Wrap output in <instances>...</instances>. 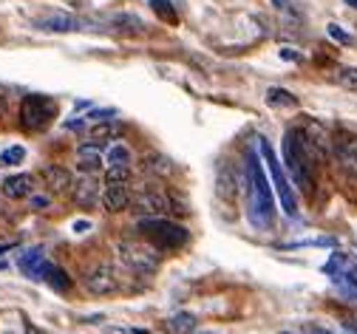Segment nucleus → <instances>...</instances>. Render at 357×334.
<instances>
[{
  "mask_svg": "<svg viewBox=\"0 0 357 334\" xmlns=\"http://www.w3.org/2000/svg\"><path fill=\"white\" fill-rule=\"evenodd\" d=\"M346 334H357V328H354V326H349V323H346Z\"/></svg>",
  "mask_w": 357,
  "mask_h": 334,
  "instance_id": "nucleus-38",
  "label": "nucleus"
},
{
  "mask_svg": "<svg viewBox=\"0 0 357 334\" xmlns=\"http://www.w3.org/2000/svg\"><path fill=\"white\" fill-rule=\"evenodd\" d=\"M108 23H111V26H119V29H125V31H142V29H145V23H142L137 15H111Z\"/></svg>",
  "mask_w": 357,
  "mask_h": 334,
  "instance_id": "nucleus-23",
  "label": "nucleus"
},
{
  "mask_svg": "<svg viewBox=\"0 0 357 334\" xmlns=\"http://www.w3.org/2000/svg\"><path fill=\"white\" fill-rule=\"evenodd\" d=\"M258 153H261V162L266 165V170H270V179H273V187H275V193H278V199H281L284 213L295 218V215H298V202H295V193H292V184H289L287 173L281 170V165H278L273 148L266 145L264 139H258Z\"/></svg>",
  "mask_w": 357,
  "mask_h": 334,
  "instance_id": "nucleus-5",
  "label": "nucleus"
},
{
  "mask_svg": "<svg viewBox=\"0 0 357 334\" xmlns=\"http://www.w3.org/2000/svg\"><path fill=\"white\" fill-rule=\"evenodd\" d=\"M196 326H199V317H196L193 312H178V314H173V317L165 323V331H167V334H193Z\"/></svg>",
  "mask_w": 357,
  "mask_h": 334,
  "instance_id": "nucleus-18",
  "label": "nucleus"
},
{
  "mask_svg": "<svg viewBox=\"0 0 357 334\" xmlns=\"http://www.w3.org/2000/svg\"><path fill=\"white\" fill-rule=\"evenodd\" d=\"M43 181H46L54 193H71V187H74L71 170H66L63 165H46L43 167Z\"/></svg>",
  "mask_w": 357,
  "mask_h": 334,
  "instance_id": "nucleus-14",
  "label": "nucleus"
},
{
  "mask_svg": "<svg viewBox=\"0 0 357 334\" xmlns=\"http://www.w3.org/2000/svg\"><path fill=\"white\" fill-rule=\"evenodd\" d=\"M128 184L130 181V167H108V176H105V184Z\"/></svg>",
  "mask_w": 357,
  "mask_h": 334,
  "instance_id": "nucleus-28",
  "label": "nucleus"
},
{
  "mask_svg": "<svg viewBox=\"0 0 357 334\" xmlns=\"http://www.w3.org/2000/svg\"><path fill=\"white\" fill-rule=\"evenodd\" d=\"M122 133V125L116 119H100V125H94L91 130H88V136H91L94 142H102V139H114Z\"/></svg>",
  "mask_w": 357,
  "mask_h": 334,
  "instance_id": "nucleus-19",
  "label": "nucleus"
},
{
  "mask_svg": "<svg viewBox=\"0 0 357 334\" xmlns=\"http://www.w3.org/2000/svg\"><path fill=\"white\" fill-rule=\"evenodd\" d=\"M100 202H102V207H105L108 213H122V210L130 204V190H128V184L111 181V184H105Z\"/></svg>",
  "mask_w": 357,
  "mask_h": 334,
  "instance_id": "nucleus-12",
  "label": "nucleus"
},
{
  "mask_svg": "<svg viewBox=\"0 0 357 334\" xmlns=\"http://www.w3.org/2000/svg\"><path fill=\"white\" fill-rule=\"evenodd\" d=\"M17 244H0V255H3V252H9V250H15Z\"/></svg>",
  "mask_w": 357,
  "mask_h": 334,
  "instance_id": "nucleus-35",
  "label": "nucleus"
},
{
  "mask_svg": "<svg viewBox=\"0 0 357 334\" xmlns=\"http://www.w3.org/2000/svg\"><path fill=\"white\" fill-rule=\"evenodd\" d=\"M244 187H247V207H250V221L261 229L273 227L275 221V199L270 179L264 173V165L258 159V151L247 153V167H244Z\"/></svg>",
  "mask_w": 357,
  "mask_h": 334,
  "instance_id": "nucleus-1",
  "label": "nucleus"
},
{
  "mask_svg": "<svg viewBox=\"0 0 357 334\" xmlns=\"http://www.w3.org/2000/svg\"><path fill=\"white\" fill-rule=\"evenodd\" d=\"M266 103H270L273 108H292L295 97L289 91H284V88H270V91H266Z\"/></svg>",
  "mask_w": 357,
  "mask_h": 334,
  "instance_id": "nucleus-22",
  "label": "nucleus"
},
{
  "mask_svg": "<svg viewBox=\"0 0 357 334\" xmlns=\"http://www.w3.org/2000/svg\"><path fill=\"white\" fill-rule=\"evenodd\" d=\"M105 162H108V167H130L133 156L125 145H111L108 153H105Z\"/></svg>",
  "mask_w": 357,
  "mask_h": 334,
  "instance_id": "nucleus-20",
  "label": "nucleus"
},
{
  "mask_svg": "<svg viewBox=\"0 0 357 334\" xmlns=\"http://www.w3.org/2000/svg\"><path fill=\"white\" fill-rule=\"evenodd\" d=\"M31 204H34L37 210H40V207H49V196H34V199H31Z\"/></svg>",
  "mask_w": 357,
  "mask_h": 334,
  "instance_id": "nucleus-31",
  "label": "nucleus"
},
{
  "mask_svg": "<svg viewBox=\"0 0 357 334\" xmlns=\"http://www.w3.org/2000/svg\"><path fill=\"white\" fill-rule=\"evenodd\" d=\"M26 159V151L20 148V145H12V148H6L3 153H0V165L3 167H15V165H20Z\"/></svg>",
  "mask_w": 357,
  "mask_h": 334,
  "instance_id": "nucleus-25",
  "label": "nucleus"
},
{
  "mask_svg": "<svg viewBox=\"0 0 357 334\" xmlns=\"http://www.w3.org/2000/svg\"><path fill=\"white\" fill-rule=\"evenodd\" d=\"M281 334H289V331H281Z\"/></svg>",
  "mask_w": 357,
  "mask_h": 334,
  "instance_id": "nucleus-40",
  "label": "nucleus"
},
{
  "mask_svg": "<svg viewBox=\"0 0 357 334\" xmlns=\"http://www.w3.org/2000/svg\"><path fill=\"white\" fill-rule=\"evenodd\" d=\"M71 199H74L77 207L91 210V207L102 199V193H100V181H97L94 176H82V179L74 181V187H71Z\"/></svg>",
  "mask_w": 357,
  "mask_h": 334,
  "instance_id": "nucleus-11",
  "label": "nucleus"
},
{
  "mask_svg": "<svg viewBox=\"0 0 357 334\" xmlns=\"http://www.w3.org/2000/svg\"><path fill=\"white\" fill-rule=\"evenodd\" d=\"M281 57H284V60H301V54L292 52V49H281Z\"/></svg>",
  "mask_w": 357,
  "mask_h": 334,
  "instance_id": "nucleus-32",
  "label": "nucleus"
},
{
  "mask_svg": "<svg viewBox=\"0 0 357 334\" xmlns=\"http://www.w3.org/2000/svg\"><path fill=\"white\" fill-rule=\"evenodd\" d=\"M151 6H153V12H156L162 20H167V23H176V20H178V15L173 12L170 0H151Z\"/></svg>",
  "mask_w": 357,
  "mask_h": 334,
  "instance_id": "nucleus-27",
  "label": "nucleus"
},
{
  "mask_svg": "<svg viewBox=\"0 0 357 334\" xmlns=\"http://www.w3.org/2000/svg\"><path fill=\"white\" fill-rule=\"evenodd\" d=\"M6 114V93H0V116Z\"/></svg>",
  "mask_w": 357,
  "mask_h": 334,
  "instance_id": "nucleus-34",
  "label": "nucleus"
},
{
  "mask_svg": "<svg viewBox=\"0 0 357 334\" xmlns=\"http://www.w3.org/2000/svg\"><path fill=\"white\" fill-rule=\"evenodd\" d=\"M326 31H329V37H332V40H337L340 45H351V34H346L337 23H329V26H326Z\"/></svg>",
  "mask_w": 357,
  "mask_h": 334,
  "instance_id": "nucleus-29",
  "label": "nucleus"
},
{
  "mask_svg": "<svg viewBox=\"0 0 357 334\" xmlns=\"http://www.w3.org/2000/svg\"><path fill=\"white\" fill-rule=\"evenodd\" d=\"M335 79H337V85H343L349 91H357V68L354 66H340L335 71Z\"/></svg>",
  "mask_w": 357,
  "mask_h": 334,
  "instance_id": "nucleus-24",
  "label": "nucleus"
},
{
  "mask_svg": "<svg viewBox=\"0 0 357 334\" xmlns=\"http://www.w3.org/2000/svg\"><path fill=\"white\" fill-rule=\"evenodd\" d=\"M116 255L133 275H139V278H148L159 269V250H153L151 244H142V241H119Z\"/></svg>",
  "mask_w": 357,
  "mask_h": 334,
  "instance_id": "nucleus-4",
  "label": "nucleus"
},
{
  "mask_svg": "<svg viewBox=\"0 0 357 334\" xmlns=\"http://www.w3.org/2000/svg\"><path fill=\"white\" fill-rule=\"evenodd\" d=\"M31 280H46L52 289H57V292H68V289H71V278H68V272H66L63 266L52 264L49 258H43V261H40V266H37L34 275H31Z\"/></svg>",
  "mask_w": 357,
  "mask_h": 334,
  "instance_id": "nucleus-10",
  "label": "nucleus"
},
{
  "mask_svg": "<svg viewBox=\"0 0 357 334\" xmlns=\"http://www.w3.org/2000/svg\"><path fill=\"white\" fill-rule=\"evenodd\" d=\"M34 190V179L29 173H17V176H9L3 181V196L6 199H29Z\"/></svg>",
  "mask_w": 357,
  "mask_h": 334,
  "instance_id": "nucleus-15",
  "label": "nucleus"
},
{
  "mask_svg": "<svg viewBox=\"0 0 357 334\" xmlns=\"http://www.w3.org/2000/svg\"><path fill=\"white\" fill-rule=\"evenodd\" d=\"M43 258H46V255H43V250H40V247H34V250H29L26 255H20L17 266H20V272H23V275H29V278H31V275H34V269L40 266V261H43Z\"/></svg>",
  "mask_w": 357,
  "mask_h": 334,
  "instance_id": "nucleus-21",
  "label": "nucleus"
},
{
  "mask_svg": "<svg viewBox=\"0 0 357 334\" xmlns=\"http://www.w3.org/2000/svg\"><path fill=\"white\" fill-rule=\"evenodd\" d=\"M332 151H335L337 162H340L346 170L357 173V139H335V142H332Z\"/></svg>",
  "mask_w": 357,
  "mask_h": 334,
  "instance_id": "nucleus-16",
  "label": "nucleus"
},
{
  "mask_svg": "<svg viewBox=\"0 0 357 334\" xmlns=\"http://www.w3.org/2000/svg\"><path fill=\"white\" fill-rule=\"evenodd\" d=\"M82 286L91 295H111L119 289V280H116V272L111 264H94L91 269H85Z\"/></svg>",
  "mask_w": 357,
  "mask_h": 334,
  "instance_id": "nucleus-8",
  "label": "nucleus"
},
{
  "mask_svg": "<svg viewBox=\"0 0 357 334\" xmlns=\"http://www.w3.org/2000/svg\"><path fill=\"white\" fill-rule=\"evenodd\" d=\"M215 187H218V196L225 199L227 204H233L238 196H241V179L236 173V167L230 162H221L218 170H215Z\"/></svg>",
  "mask_w": 357,
  "mask_h": 334,
  "instance_id": "nucleus-9",
  "label": "nucleus"
},
{
  "mask_svg": "<svg viewBox=\"0 0 357 334\" xmlns=\"http://www.w3.org/2000/svg\"><path fill=\"white\" fill-rule=\"evenodd\" d=\"M102 167V156H100V151L91 145H82L79 151H77V170L79 173H85V176H94L97 170Z\"/></svg>",
  "mask_w": 357,
  "mask_h": 334,
  "instance_id": "nucleus-17",
  "label": "nucleus"
},
{
  "mask_svg": "<svg viewBox=\"0 0 357 334\" xmlns=\"http://www.w3.org/2000/svg\"><path fill=\"white\" fill-rule=\"evenodd\" d=\"M346 6H351V9H357V0H343Z\"/></svg>",
  "mask_w": 357,
  "mask_h": 334,
  "instance_id": "nucleus-37",
  "label": "nucleus"
},
{
  "mask_svg": "<svg viewBox=\"0 0 357 334\" xmlns=\"http://www.w3.org/2000/svg\"><path fill=\"white\" fill-rule=\"evenodd\" d=\"M57 114V105L52 97H43V93H29L20 103V125L26 130H43Z\"/></svg>",
  "mask_w": 357,
  "mask_h": 334,
  "instance_id": "nucleus-7",
  "label": "nucleus"
},
{
  "mask_svg": "<svg viewBox=\"0 0 357 334\" xmlns=\"http://www.w3.org/2000/svg\"><path fill=\"white\" fill-rule=\"evenodd\" d=\"M303 334H335V331H329V328H324V326H315V323H306V326H303Z\"/></svg>",
  "mask_w": 357,
  "mask_h": 334,
  "instance_id": "nucleus-30",
  "label": "nucleus"
},
{
  "mask_svg": "<svg viewBox=\"0 0 357 334\" xmlns=\"http://www.w3.org/2000/svg\"><path fill=\"white\" fill-rule=\"evenodd\" d=\"M193 334H213V331H193Z\"/></svg>",
  "mask_w": 357,
  "mask_h": 334,
  "instance_id": "nucleus-39",
  "label": "nucleus"
},
{
  "mask_svg": "<svg viewBox=\"0 0 357 334\" xmlns=\"http://www.w3.org/2000/svg\"><path fill=\"white\" fill-rule=\"evenodd\" d=\"M315 162H318V156L312 153L303 130L301 128L287 130L284 133V165L292 173L295 187H301L306 196L312 193V187H315Z\"/></svg>",
  "mask_w": 357,
  "mask_h": 334,
  "instance_id": "nucleus-2",
  "label": "nucleus"
},
{
  "mask_svg": "<svg viewBox=\"0 0 357 334\" xmlns=\"http://www.w3.org/2000/svg\"><path fill=\"white\" fill-rule=\"evenodd\" d=\"M26 331H29V334H43V331H37V328H34L31 323H26Z\"/></svg>",
  "mask_w": 357,
  "mask_h": 334,
  "instance_id": "nucleus-36",
  "label": "nucleus"
},
{
  "mask_svg": "<svg viewBox=\"0 0 357 334\" xmlns=\"http://www.w3.org/2000/svg\"><path fill=\"white\" fill-rule=\"evenodd\" d=\"M270 3H273L275 9H287V6H289V0H270Z\"/></svg>",
  "mask_w": 357,
  "mask_h": 334,
  "instance_id": "nucleus-33",
  "label": "nucleus"
},
{
  "mask_svg": "<svg viewBox=\"0 0 357 334\" xmlns=\"http://www.w3.org/2000/svg\"><path fill=\"white\" fill-rule=\"evenodd\" d=\"M145 170H148V173L167 176V173H173V165H170L165 156H148V159H145Z\"/></svg>",
  "mask_w": 357,
  "mask_h": 334,
  "instance_id": "nucleus-26",
  "label": "nucleus"
},
{
  "mask_svg": "<svg viewBox=\"0 0 357 334\" xmlns=\"http://www.w3.org/2000/svg\"><path fill=\"white\" fill-rule=\"evenodd\" d=\"M85 26V20L74 17V15H49V17H40L37 29L40 31H52V34H63V31H79Z\"/></svg>",
  "mask_w": 357,
  "mask_h": 334,
  "instance_id": "nucleus-13",
  "label": "nucleus"
},
{
  "mask_svg": "<svg viewBox=\"0 0 357 334\" xmlns=\"http://www.w3.org/2000/svg\"><path fill=\"white\" fill-rule=\"evenodd\" d=\"M139 235L145 238V241L159 250V252H170V250H178V247H185L190 241V232L182 227V224H176V221H167L162 215H151V218H139L137 224Z\"/></svg>",
  "mask_w": 357,
  "mask_h": 334,
  "instance_id": "nucleus-3",
  "label": "nucleus"
},
{
  "mask_svg": "<svg viewBox=\"0 0 357 334\" xmlns=\"http://www.w3.org/2000/svg\"><path fill=\"white\" fill-rule=\"evenodd\" d=\"M130 207L137 215L142 218H151V215H165L170 210V199L167 193L159 187V181H148L142 187L133 190V196H130Z\"/></svg>",
  "mask_w": 357,
  "mask_h": 334,
  "instance_id": "nucleus-6",
  "label": "nucleus"
}]
</instances>
